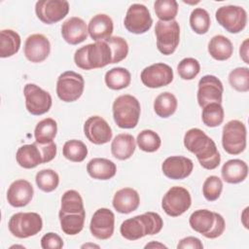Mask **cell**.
Returning a JSON list of instances; mask_svg holds the SVG:
<instances>
[{
	"label": "cell",
	"mask_w": 249,
	"mask_h": 249,
	"mask_svg": "<svg viewBox=\"0 0 249 249\" xmlns=\"http://www.w3.org/2000/svg\"><path fill=\"white\" fill-rule=\"evenodd\" d=\"M184 146L195 154L199 164L208 170L219 166L221 156L215 142L201 129L194 127L184 135Z\"/></svg>",
	"instance_id": "6da1fadb"
},
{
	"label": "cell",
	"mask_w": 249,
	"mask_h": 249,
	"mask_svg": "<svg viewBox=\"0 0 249 249\" xmlns=\"http://www.w3.org/2000/svg\"><path fill=\"white\" fill-rule=\"evenodd\" d=\"M162 226L163 221L158 213L146 212L124 220L120 227V231L125 239L137 240L145 235L159 233Z\"/></svg>",
	"instance_id": "7a4b0ae2"
},
{
	"label": "cell",
	"mask_w": 249,
	"mask_h": 249,
	"mask_svg": "<svg viewBox=\"0 0 249 249\" xmlns=\"http://www.w3.org/2000/svg\"><path fill=\"white\" fill-rule=\"evenodd\" d=\"M75 64L84 70L102 68L112 62V53L105 41L88 44L75 52Z\"/></svg>",
	"instance_id": "3957f363"
},
{
	"label": "cell",
	"mask_w": 249,
	"mask_h": 249,
	"mask_svg": "<svg viewBox=\"0 0 249 249\" xmlns=\"http://www.w3.org/2000/svg\"><path fill=\"white\" fill-rule=\"evenodd\" d=\"M113 118L121 128H134L139 121L141 107L138 99L130 94L118 96L112 106Z\"/></svg>",
	"instance_id": "277c9868"
},
{
	"label": "cell",
	"mask_w": 249,
	"mask_h": 249,
	"mask_svg": "<svg viewBox=\"0 0 249 249\" xmlns=\"http://www.w3.org/2000/svg\"><path fill=\"white\" fill-rule=\"evenodd\" d=\"M8 228L14 236L27 238L41 231L43 221L36 212H18L10 218Z\"/></svg>",
	"instance_id": "5b68a950"
},
{
	"label": "cell",
	"mask_w": 249,
	"mask_h": 249,
	"mask_svg": "<svg viewBox=\"0 0 249 249\" xmlns=\"http://www.w3.org/2000/svg\"><path fill=\"white\" fill-rule=\"evenodd\" d=\"M157 48L164 55L172 54L177 49L180 41V26L173 19L170 21L158 20L155 27Z\"/></svg>",
	"instance_id": "8992f818"
},
{
	"label": "cell",
	"mask_w": 249,
	"mask_h": 249,
	"mask_svg": "<svg viewBox=\"0 0 249 249\" xmlns=\"http://www.w3.org/2000/svg\"><path fill=\"white\" fill-rule=\"evenodd\" d=\"M246 126L238 120L228 122L223 127L222 145L230 155H238L246 148Z\"/></svg>",
	"instance_id": "52a82bcc"
},
{
	"label": "cell",
	"mask_w": 249,
	"mask_h": 249,
	"mask_svg": "<svg viewBox=\"0 0 249 249\" xmlns=\"http://www.w3.org/2000/svg\"><path fill=\"white\" fill-rule=\"evenodd\" d=\"M84 88L85 81L81 74L65 71L57 78L56 94L64 102H74L82 96Z\"/></svg>",
	"instance_id": "ba28073f"
},
{
	"label": "cell",
	"mask_w": 249,
	"mask_h": 249,
	"mask_svg": "<svg viewBox=\"0 0 249 249\" xmlns=\"http://www.w3.org/2000/svg\"><path fill=\"white\" fill-rule=\"evenodd\" d=\"M216 20L230 33H239L247 23V13L240 7L235 5H227L218 8L215 14Z\"/></svg>",
	"instance_id": "9c48e42d"
},
{
	"label": "cell",
	"mask_w": 249,
	"mask_h": 249,
	"mask_svg": "<svg viewBox=\"0 0 249 249\" xmlns=\"http://www.w3.org/2000/svg\"><path fill=\"white\" fill-rule=\"evenodd\" d=\"M192 204L190 192L180 186L171 187L161 199L163 211L170 217H178L185 213Z\"/></svg>",
	"instance_id": "30bf717a"
},
{
	"label": "cell",
	"mask_w": 249,
	"mask_h": 249,
	"mask_svg": "<svg viewBox=\"0 0 249 249\" xmlns=\"http://www.w3.org/2000/svg\"><path fill=\"white\" fill-rule=\"evenodd\" d=\"M26 110L34 116H40L52 107L53 99L51 94L35 84H26L23 89Z\"/></svg>",
	"instance_id": "8fae6325"
},
{
	"label": "cell",
	"mask_w": 249,
	"mask_h": 249,
	"mask_svg": "<svg viewBox=\"0 0 249 249\" xmlns=\"http://www.w3.org/2000/svg\"><path fill=\"white\" fill-rule=\"evenodd\" d=\"M124 24L130 33L143 34L152 27L153 19L145 5L135 3L127 9Z\"/></svg>",
	"instance_id": "7c38bea8"
},
{
	"label": "cell",
	"mask_w": 249,
	"mask_h": 249,
	"mask_svg": "<svg viewBox=\"0 0 249 249\" xmlns=\"http://www.w3.org/2000/svg\"><path fill=\"white\" fill-rule=\"evenodd\" d=\"M68 12L69 3L65 0H40L35 4L36 16L46 24H53L61 20Z\"/></svg>",
	"instance_id": "4fadbf2b"
},
{
	"label": "cell",
	"mask_w": 249,
	"mask_h": 249,
	"mask_svg": "<svg viewBox=\"0 0 249 249\" xmlns=\"http://www.w3.org/2000/svg\"><path fill=\"white\" fill-rule=\"evenodd\" d=\"M172 68L162 62L154 63L141 72L140 78L144 86L150 89H158L169 85L173 81Z\"/></svg>",
	"instance_id": "5bb4252c"
},
{
	"label": "cell",
	"mask_w": 249,
	"mask_h": 249,
	"mask_svg": "<svg viewBox=\"0 0 249 249\" xmlns=\"http://www.w3.org/2000/svg\"><path fill=\"white\" fill-rule=\"evenodd\" d=\"M224 87L222 82L213 75H205L198 82L197 102L203 108L209 103H222Z\"/></svg>",
	"instance_id": "9a60e30c"
},
{
	"label": "cell",
	"mask_w": 249,
	"mask_h": 249,
	"mask_svg": "<svg viewBox=\"0 0 249 249\" xmlns=\"http://www.w3.org/2000/svg\"><path fill=\"white\" fill-rule=\"evenodd\" d=\"M115 215L108 208L97 209L90 220L89 230L91 234L97 239L105 240L114 233Z\"/></svg>",
	"instance_id": "2e32d148"
},
{
	"label": "cell",
	"mask_w": 249,
	"mask_h": 249,
	"mask_svg": "<svg viewBox=\"0 0 249 249\" xmlns=\"http://www.w3.org/2000/svg\"><path fill=\"white\" fill-rule=\"evenodd\" d=\"M84 133L88 140L95 145L108 143L113 135L110 125L100 116H91L85 122Z\"/></svg>",
	"instance_id": "e0dca14e"
},
{
	"label": "cell",
	"mask_w": 249,
	"mask_h": 249,
	"mask_svg": "<svg viewBox=\"0 0 249 249\" xmlns=\"http://www.w3.org/2000/svg\"><path fill=\"white\" fill-rule=\"evenodd\" d=\"M23 52L29 61L34 63L42 62L51 53L50 41L43 34H32L25 40Z\"/></svg>",
	"instance_id": "ac0fdd59"
},
{
	"label": "cell",
	"mask_w": 249,
	"mask_h": 249,
	"mask_svg": "<svg viewBox=\"0 0 249 249\" xmlns=\"http://www.w3.org/2000/svg\"><path fill=\"white\" fill-rule=\"evenodd\" d=\"M194 169L192 160L183 156H171L161 164L162 173L169 179L182 180L191 175Z\"/></svg>",
	"instance_id": "d6986e66"
},
{
	"label": "cell",
	"mask_w": 249,
	"mask_h": 249,
	"mask_svg": "<svg viewBox=\"0 0 249 249\" xmlns=\"http://www.w3.org/2000/svg\"><path fill=\"white\" fill-rule=\"evenodd\" d=\"M34 195V190L30 182L24 179L14 181L7 191V200L14 207H23L27 205Z\"/></svg>",
	"instance_id": "ffe728a7"
},
{
	"label": "cell",
	"mask_w": 249,
	"mask_h": 249,
	"mask_svg": "<svg viewBox=\"0 0 249 249\" xmlns=\"http://www.w3.org/2000/svg\"><path fill=\"white\" fill-rule=\"evenodd\" d=\"M88 26L86 21L78 17H71L61 25L62 38L70 45H78L88 37Z\"/></svg>",
	"instance_id": "44dd1931"
},
{
	"label": "cell",
	"mask_w": 249,
	"mask_h": 249,
	"mask_svg": "<svg viewBox=\"0 0 249 249\" xmlns=\"http://www.w3.org/2000/svg\"><path fill=\"white\" fill-rule=\"evenodd\" d=\"M113 28V20L109 16L105 14H97L89 20L88 32L90 38L95 42L105 41L111 37Z\"/></svg>",
	"instance_id": "7402d4cb"
},
{
	"label": "cell",
	"mask_w": 249,
	"mask_h": 249,
	"mask_svg": "<svg viewBox=\"0 0 249 249\" xmlns=\"http://www.w3.org/2000/svg\"><path fill=\"white\" fill-rule=\"evenodd\" d=\"M112 203L119 213L128 214L138 208L140 197L134 189L123 188L114 195Z\"/></svg>",
	"instance_id": "603a6c76"
},
{
	"label": "cell",
	"mask_w": 249,
	"mask_h": 249,
	"mask_svg": "<svg viewBox=\"0 0 249 249\" xmlns=\"http://www.w3.org/2000/svg\"><path fill=\"white\" fill-rule=\"evenodd\" d=\"M16 160L19 166L30 169L44 163L42 152L38 143L35 141L32 144H26L19 147L16 154Z\"/></svg>",
	"instance_id": "cb8c5ba5"
},
{
	"label": "cell",
	"mask_w": 249,
	"mask_h": 249,
	"mask_svg": "<svg viewBox=\"0 0 249 249\" xmlns=\"http://www.w3.org/2000/svg\"><path fill=\"white\" fill-rule=\"evenodd\" d=\"M222 178L230 184H237L244 181L248 175L247 163L241 160L233 159L226 161L221 169Z\"/></svg>",
	"instance_id": "d4e9b609"
},
{
	"label": "cell",
	"mask_w": 249,
	"mask_h": 249,
	"mask_svg": "<svg viewBox=\"0 0 249 249\" xmlns=\"http://www.w3.org/2000/svg\"><path fill=\"white\" fill-rule=\"evenodd\" d=\"M87 171L89 175L97 180H109L115 176L117 172L116 164L104 158L91 159L87 164Z\"/></svg>",
	"instance_id": "484cf974"
},
{
	"label": "cell",
	"mask_w": 249,
	"mask_h": 249,
	"mask_svg": "<svg viewBox=\"0 0 249 249\" xmlns=\"http://www.w3.org/2000/svg\"><path fill=\"white\" fill-rule=\"evenodd\" d=\"M216 222V212H212L208 209H198L192 213L189 219L191 228L206 236L213 229Z\"/></svg>",
	"instance_id": "4316f807"
},
{
	"label": "cell",
	"mask_w": 249,
	"mask_h": 249,
	"mask_svg": "<svg viewBox=\"0 0 249 249\" xmlns=\"http://www.w3.org/2000/svg\"><path fill=\"white\" fill-rule=\"evenodd\" d=\"M136 143L134 137L129 133L118 134L112 141V155L121 160L129 159L135 151Z\"/></svg>",
	"instance_id": "83f0119b"
},
{
	"label": "cell",
	"mask_w": 249,
	"mask_h": 249,
	"mask_svg": "<svg viewBox=\"0 0 249 249\" xmlns=\"http://www.w3.org/2000/svg\"><path fill=\"white\" fill-rule=\"evenodd\" d=\"M208 53L216 60H227L232 55L233 46L226 36L216 35L208 43Z\"/></svg>",
	"instance_id": "f1b7e54d"
},
{
	"label": "cell",
	"mask_w": 249,
	"mask_h": 249,
	"mask_svg": "<svg viewBox=\"0 0 249 249\" xmlns=\"http://www.w3.org/2000/svg\"><path fill=\"white\" fill-rule=\"evenodd\" d=\"M20 36L12 29H3L0 32V56L10 57L16 54L20 48Z\"/></svg>",
	"instance_id": "f546056e"
},
{
	"label": "cell",
	"mask_w": 249,
	"mask_h": 249,
	"mask_svg": "<svg viewBox=\"0 0 249 249\" xmlns=\"http://www.w3.org/2000/svg\"><path fill=\"white\" fill-rule=\"evenodd\" d=\"M58 218L62 231L68 235L78 234L84 228L86 212L64 213L59 211Z\"/></svg>",
	"instance_id": "4dcf8cb0"
},
{
	"label": "cell",
	"mask_w": 249,
	"mask_h": 249,
	"mask_svg": "<svg viewBox=\"0 0 249 249\" xmlns=\"http://www.w3.org/2000/svg\"><path fill=\"white\" fill-rule=\"evenodd\" d=\"M106 86L114 90L125 89L129 86L131 81L130 72L124 67H114L106 72L105 77Z\"/></svg>",
	"instance_id": "1f68e13d"
},
{
	"label": "cell",
	"mask_w": 249,
	"mask_h": 249,
	"mask_svg": "<svg viewBox=\"0 0 249 249\" xmlns=\"http://www.w3.org/2000/svg\"><path fill=\"white\" fill-rule=\"evenodd\" d=\"M177 106L178 101L176 96L169 91L161 92L154 101V110L160 118H168L173 115L177 109Z\"/></svg>",
	"instance_id": "d6a6232c"
},
{
	"label": "cell",
	"mask_w": 249,
	"mask_h": 249,
	"mask_svg": "<svg viewBox=\"0 0 249 249\" xmlns=\"http://www.w3.org/2000/svg\"><path fill=\"white\" fill-rule=\"evenodd\" d=\"M57 132V124L52 118H46L40 121L34 129L35 140L38 143L44 144L53 141Z\"/></svg>",
	"instance_id": "836d02e7"
},
{
	"label": "cell",
	"mask_w": 249,
	"mask_h": 249,
	"mask_svg": "<svg viewBox=\"0 0 249 249\" xmlns=\"http://www.w3.org/2000/svg\"><path fill=\"white\" fill-rule=\"evenodd\" d=\"M62 154L70 161L81 162L88 156V148L83 141L72 139L64 143Z\"/></svg>",
	"instance_id": "e575fe53"
},
{
	"label": "cell",
	"mask_w": 249,
	"mask_h": 249,
	"mask_svg": "<svg viewBox=\"0 0 249 249\" xmlns=\"http://www.w3.org/2000/svg\"><path fill=\"white\" fill-rule=\"evenodd\" d=\"M224 117H225V112L221 103H216V102L209 103L202 108L201 119L203 124L206 126H209V127L219 126L223 123Z\"/></svg>",
	"instance_id": "d590c367"
},
{
	"label": "cell",
	"mask_w": 249,
	"mask_h": 249,
	"mask_svg": "<svg viewBox=\"0 0 249 249\" xmlns=\"http://www.w3.org/2000/svg\"><path fill=\"white\" fill-rule=\"evenodd\" d=\"M64 213H83L86 212L81 195L75 190L66 191L61 197L60 210Z\"/></svg>",
	"instance_id": "8d00e7d4"
},
{
	"label": "cell",
	"mask_w": 249,
	"mask_h": 249,
	"mask_svg": "<svg viewBox=\"0 0 249 249\" xmlns=\"http://www.w3.org/2000/svg\"><path fill=\"white\" fill-rule=\"evenodd\" d=\"M35 182L41 191L51 193L57 188L59 184V177L58 174L53 169H42L37 172Z\"/></svg>",
	"instance_id": "74e56055"
},
{
	"label": "cell",
	"mask_w": 249,
	"mask_h": 249,
	"mask_svg": "<svg viewBox=\"0 0 249 249\" xmlns=\"http://www.w3.org/2000/svg\"><path fill=\"white\" fill-rule=\"evenodd\" d=\"M211 24L208 12L202 8H196L190 15V25L196 34H205Z\"/></svg>",
	"instance_id": "f35d334b"
},
{
	"label": "cell",
	"mask_w": 249,
	"mask_h": 249,
	"mask_svg": "<svg viewBox=\"0 0 249 249\" xmlns=\"http://www.w3.org/2000/svg\"><path fill=\"white\" fill-rule=\"evenodd\" d=\"M136 142L140 150L148 153H153L158 151L161 144V140L159 134L151 129L142 130L137 135Z\"/></svg>",
	"instance_id": "ab89813d"
},
{
	"label": "cell",
	"mask_w": 249,
	"mask_h": 249,
	"mask_svg": "<svg viewBox=\"0 0 249 249\" xmlns=\"http://www.w3.org/2000/svg\"><path fill=\"white\" fill-rule=\"evenodd\" d=\"M156 16L162 21L173 20L178 13V3L175 0H157L154 3Z\"/></svg>",
	"instance_id": "60d3db41"
},
{
	"label": "cell",
	"mask_w": 249,
	"mask_h": 249,
	"mask_svg": "<svg viewBox=\"0 0 249 249\" xmlns=\"http://www.w3.org/2000/svg\"><path fill=\"white\" fill-rule=\"evenodd\" d=\"M229 83L237 91L247 92L249 90V69L248 67H237L229 74Z\"/></svg>",
	"instance_id": "b9f144b4"
},
{
	"label": "cell",
	"mask_w": 249,
	"mask_h": 249,
	"mask_svg": "<svg viewBox=\"0 0 249 249\" xmlns=\"http://www.w3.org/2000/svg\"><path fill=\"white\" fill-rule=\"evenodd\" d=\"M105 42L109 45L111 53H112V62L111 63H118L124 60L128 53V45L127 42L119 36H111L110 38L106 39Z\"/></svg>",
	"instance_id": "7bdbcfd3"
},
{
	"label": "cell",
	"mask_w": 249,
	"mask_h": 249,
	"mask_svg": "<svg viewBox=\"0 0 249 249\" xmlns=\"http://www.w3.org/2000/svg\"><path fill=\"white\" fill-rule=\"evenodd\" d=\"M223 190V182L222 180L215 175H211L207 177L202 186V194L205 199L208 201L217 200Z\"/></svg>",
	"instance_id": "ee69618b"
},
{
	"label": "cell",
	"mask_w": 249,
	"mask_h": 249,
	"mask_svg": "<svg viewBox=\"0 0 249 249\" xmlns=\"http://www.w3.org/2000/svg\"><path fill=\"white\" fill-rule=\"evenodd\" d=\"M177 71L181 79L193 80L200 71L199 62L194 57L183 58L177 65Z\"/></svg>",
	"instance_id": "f6af8a7d"
},
{
	"label": "cell",
	"mask_w": 249,
	"mask_h": 249,
	"mask_svg": "<svg viewBox=\"0 0 249 249\" xmlns=\"http://www.w3.org/2000/svg\"><path fill=\"white\" fill-rule=\"evenodd\" d=\"M41 247L43 249H60L63 247V240L57 233L48 232L41 238Z\"/></svg>",
	"instance_id": "bcb514c9"
},
{
	"label": "cell",
	"mask_w": 249,
	"mask_h": 249,
	"mask_svg": "<svg viewBox=\"0 0 249 249\" xmlns=\"http://www.w3.org/2000/svg\"><path fill=\"white\" fill-rule=\"evenodd\" d=\"M38 145L42 152L44 163L49 162L54 159V157L56 155V144L53 141L49 142V143H44V144L38 143Z\"/></svg>",
	"instance_id": "7dc6e473"
},
{
	"label": "cell",
	"mask_w": 249,
	"mask_h": 249,
	"mask_svg": "<svg viewBox=\"0 0 249 249\" xmlns=\"http://www.w3.org/2000/svg\"><path fill=\"white\" fill-rule=\"evenodd\" d=\"M225 228H226V223H225V220H224L223 216L216 212V222H215V225H214L212 231L205 237L206 238H210V239L217 238L220 235H222V233L225 231Z\"/></svg>",
	"instance_id": "c3c4849f"
},
{
	"label": "cell",
	"mask_w": 249,
	"mask_h": 249,
	"mask_svg": "<svg viewBox=\"0 0 249 249\" xmlns=\"http://www.w3.org/2000/svg\"><path fill=\"white\" fill-rule=\"evenodd\" d=\"M177 248L178 249H188V248H192V249H202L203 248V244L200 241V239H198L197 237L195 236H187L185 238H182L178 244H177Z\"/></svg>",
	"instance_id": "681fc988"
},
{
	"label": "cell",
	"mask_w": 249,
	"mask_h": 249,
	"mask_svg": "<svg viewBox=\"0 0 249 249\" xmlns=\"http://www.w3.org/2000/svg\"><path fill=\"white\" fill-rule=\"evenodd\" d=\"M248 43H249V40L248 39H245L242 44L240 45V48H239V54H240V57L241 59L245 62V63H249V59H248Z\"/></svg>",
	"instance_id": "f907efd6"
},
{
	"label": "cell",
	"mask_w": 249,
	"mask_h": 249,
	"mask_svg": "<svg viewBox=\"0 0 249 249\" xmlns=\"http://www.w3.org/2000/svg\"><path fill=\"white\" fill-rule=\"evenodd\" d=\"M248 210H249V207H246L243 211V213L241 214V221H242V224L243 226L248 229V222H247V218H248Z\"/></svg>",
	"instance_id": "816d5d0a"
},
{
	"label": "cell",
	"mask_w": 249,
	"mask_h": 249,
	"mask_svg": "<svg viewBox=\"0 0 249 249\" xmlns=\"http://www.w3.org/2000/svg\"><path fill=\"white\" fill-rule=\"evenodd\" d=\"M166 248V246L162 243H160V242H156V241H152L148 244L145 245V248Z\"/></svg>",
	"instance_id": "f5cc1de1"
},
{
	"label": "cell",
	"mask_w": 249,
	"mask_h": 249,
	"mask_svg": "<svg viewBox=\"0 0 249 249\" xmlns=\"http://www.w3.org/2000/svg\"><path fill=\"white\" fill-rule=\"evenodd\" d=\"M82 248H88V247H95V248H99L98 245L96 244H91V243H88V244H84L81 246Z\"/></svg>",
	"instance_id": "db71d44e"
}]
</instances>
